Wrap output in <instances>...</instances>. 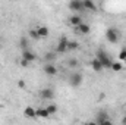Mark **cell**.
<instances>
[{
	"label": "cell",
	"instance_id": "cell-1",
	"mask_svg": "<svg viewBox=\"0 0 126 125\" xmlns=\"http://www.w3.org/2000/svg\"><path fill=\"white\" fill-rule=\"evenodd\" d=\"M95 58L101 62V65H103V68H111V63H113V61H111V58L109 56V53L106 52V50H103V49H98L97 50V53H95Z\"/></svg>",
	"mask_w": 126,
	"mask_h": 125
},
{
	"label": "cell",
	"instance_id": "cell-28",
	"mask_svg": "<svg viewBox=\"0 0 126 125\" xmlns=\"http://www.w3.org/2000/svg\"><path fill=\"white\" fill-rule=\"evenodd\" d=\"M84 125H98V124H97L95 121H88V122H85Z\"/></svg>",
	"mask_w": 126,
	"mask_h": 125
},
{
	"label": "cell",
	"instance_id": "cell-30",
	"mask_svg": "<svg viewBox=\"0 0 126 125\" xmlns=\"http://www.w3.org/2000/svg\"><path fill=\"white\" fill-rule=\"evenodd\" d=\"M1 107H3V104H1V103H0V109H1Z\"/></svg>",
	"mask_w": 126,
	"mask_h": 125
},
{
	"label": "cell",
	"instance_id": "cell-26",
	"mask_svg": "<svg viewBox=\"0 0 126 125\" xmlns=\"http://www.w3.org/2000/svg\"><path fill=\"white\" fill-rule=\"evenodd\" d=\"M18 87H19V88H25V81H24V80H19V81H18Z\"/></svg>",
	"mask_w": 126,
	"mask_h": 125
},
{
	"label": "cell",
	"instance_id": "cell-19",
	"mask_svg": "<svg viewBox=\"0 0 126 125\" xmlns=\"http://www.w3.org/2000/svg\"><path fill=\"white\" fill-rule=\"evenodd\" d=\"M19 47H21L22 50H27V49H28V37H21V40H19Z\"/></svg>",
	"mask_w": 126,
	"mask_h": 125
},
{
	"label": "cell",
	"instance_id": "cell-8",
	"mask_svg": "<svg viewBox=\"0 0 126 125\" xmlns=\"http://www.w3.org/2000/svg\"><path fill=\"white\" fill-rule=\"evenodd\" d=\"M22 59L24 61H27V62H34V61H37V55L34 53V52H31V50H22Z\"/></svg>",
	"mask_w": 126,
	"mask_h": 125
},
{
	"label": "cell",
	"instance_id": "cell-21",
	"mask_svg": "<svg viewBox=\"0 0 126 125\" xmlns=\"http://www.w3.org/2000/svg\"><path fill=\"white\" fill-rule=\"evenodd\" d=\"M110 69H111V71H114V72H119V71H122V69H123V65H122V62H113Z\"/></svg>",
	"mask_w": 126,
	"mask_h": 125
},
{
	"label": "cell",
	"instance_id": "cell-12",
	"mask_svg": "<svg viewBox=\"0 0 126 125\" xmlns=\"http://www.w3.org/2000/svg\"><path fill=\"white\" fill-rule=\"evenodd\" d=\"M97 119H95V122L97 124H100V122H103V121H106V119H110V115L106 112V110H100L98 113H97V116H95Z\"/></svg>",
	"mask_w": 126,
	"mask_h": 125
},
{
	"label": "cell",
	"instance_id": "cell-2",
	"mask_svg": "<svg viewBox=\"0 0 126 125\" xmlns=\"http://www.w3.org/2000/svg\"><path fill=\"white\" fill-rule=\"evenodd\" d=\"M106 38H107L109 43L116 44V43L119 41V31L114 30V28H109V30L106 31Z\"/></svg>",
	"mask_w": 126,
	"mask_h": 125
},
{
	"label": "cell",
	"instance_id": "cell-4",
	"mask_svg": "<svg viewBox=\"0 0 126 125\" xmlns=\"http://www.w3.org/2000/svg\"><path fill=\"white\" fill-rule=\"evenodd\" d=\"M67 37H60L59 38V43H57V46H56V53H66L67 52Z\"/></svg>",
	"mask_w": 126,
	"mask_h": 125
},
{
	"label": "cell",
	"instance_id": "cell-5",
	"mask_svg": "<svg viewBox=\"0 0 126 125\" xmlns=\"http://www.w3.org/2000/svg\"><path fill=\"white\" fill-rule=\"evenodd\" d=\"M67 7L72 12H82L84 10V3H82V0H70L67 3Z\"/></svg>",
	"mask_w": 126,
	"mask_h": 125
},
{
	"label": "cell",
	"instance_id": "cell-20",
	"mask_svg": "<svg viewBox=\"0 0 126 125\" xmlns=\"http://www.w3.org/2000/svg\"><path fill=\"white\" fill-rule=\"evenodd\" d=\"M46 109H47V112L50 113V116H53L56 112H57V104H54V103H51V104H48V106H46Z\"/></svg>",
	"mask_w": 126,
	"mask_h": 125
},
{
	"label": "cell",
	"instance_id": "cell-17",
	"mask_svg": "<svg viewBox=\"0 0 126 125\" xmlns=\"http://www.w3.org/2000/svg\"><path fill=\"white\" fill-rule=\"evenodd\" d=\"M43 61H46V63H53L56 61V53H51V52H47L43 58Z\"/></svg>",
	"mask_w": 126,
	"mask_h": 125
},
{
	"label": "cell",
	"instance_id": "cell-18",
	"mask_svg": "<svg viewBox=\"0 0 126 125\" xmlns=\"http://www.w3.org/2000/svg\"><path fill=\"white\" fill-rule=\"evenodd\" d=\"M79 49V43L78 41H67V52H73Z\"/></svg>",
	"mask_w": 126,
	"mask_h": 125
},
{
	"label": "cell",
	"instance_id": "cell-10",
	"mask_svg": "<svg viewBox=\"0 0 126 125\" xmlns=\"http://www.w3.org/2000/svg\"><path fill=\"white\" fill-rule=\"evenodd\" d=\"M82 22H84V21H82V18H81L79 15H72V16L69 18V24H70L72 27H75V28H78Z\"/></svg>",
	"mask_w": 126,
	"mask_h": 125
},
{
	"label": "cell",
	"instance_id": "cell-22",
	"mask_svg": "<svg viewBox=\"0 0 126 125\" xmlns=\"http://www.w3.org/2000/svg\"><path fill=\"white\" fill-rule=\"evenodd\" d=\"M28 35H30V38H32V40H38V38H40L38 34H37V30H30Z\"/></svg>",
	"mask_w": 126,
	"mask_h": 125
},
{
	"label": "cell",
	"instance_id": "cell-16",
	"mask_svg": "<svg viewBox=\"0 0 126 125\" xmlns=\"http://www.w3.org/2000/svg\"><path fill=\"white\" fill-rule=\"evenodd\" d=\"M82 3H84V10H93L94 12L97 9V6L93 0H82Z\"/></svg>",
	"mask_w": 126,
	"mask_h": 125
},
{
	"label": "cell",
	"instance_id": "cell-27",
	"mask_svg": "<svg viewBox=\"0 0 126 125\" xmlns=\"http://www.w3.org/2000/svg\"><path fill=\"white\" fill-rule=\"evenodd\" d=\"M21 65H22V66H28V65H30V62H27V61L21 59Z\"/></svg>",
	"mask_w": 126,
	"mask_h": 125
},
{
	"label": "cell",
	"instance_id": "cell-13",
	"mask_svg": "<svg viewBox=\"0 0 126 125\" xmlns=\"http://www.w3.org/2000/svg\"><path fill=\"white\" fill-rule=\"evenodd\" d=\"M35 30H37V34H38L40 38H47L48 34H50V30H48L47 27H38V28H35Z\"/></svg>",
	"mask_w": 126,
	"mask_h": 125
},
{
	"label": "cell",
	"instance_id": "cell-11",
	"mask_svg": "<svg viewBox=\"0 0 126 125\" xmlns=\"http://www.w3.org/2000/svg\"><path fill=\"white\" fill-rule=\"evenodd\" d=\"M35 112H37V118H41V119H48L50 118V113L47 112L46 107H38V109H35Z\"/></svg>",
	"mask_w": 126,
	"mask_h": 125
},
{
	"label": "cell",
	"instance_id": "cell-3",
	"mask_svg": "<svg viewBox=\"0 0 126 125\" xmlns=\"http://www.w3.org/2000/svg\"><path fill=\"white\" fill-rule=\"evenodd\" d=\"M69 84L72 87H79L82 84V74L81 72H72L69 77Z\"/></svg>",
	"mask_w": 126,
	"mask_h": 125
},
{
	"label": "cell",
	"instance_id": "cell-29",
	"mask_svg": "<svg viewBox=\"0 0 126 125\" xmlns=\"http://www.w3.org/2000/svg\"><path fill=\"white\" fill-rule=\"evenodd\" d=\"M122 124H123V125H126V116L123 118V121H122Z\"/></svg>",
	"mask_w": 126,
	"mask_h": 125
},
{
	"label": "cell",
	"instance_id": "cell-9",
	"mask_svg": "<svg viewBox=\"0 0 126 125\" xmlns=\"http://www.w3.org/2000/svg\"><path fill=\"white\" fill-rule=\"evenodd\" d=\"M24 116L28 118V119H37V112L32 106H27L24 109Z\"/></svg>",
	"mask_w": 126,
	"mask_h": 125
},
{
	"label": "cell",
	"instance_id": "cell-14",
	"mask_svg": "<svg viewBox=\"0 0 126 125\" xmlns=\"http://www.w3.org/2000/svg\"><path fill=\"white\" fill-rule=\"evenodd\" d=\"M76 31L81 32V34H85V35H87V34H90V31H91V27H90L87 22H82V24H81V25L76 28Z\"/></svg>",
	"mask_w": 126,
	"mask_h": 125
},
{
	"label": "cell",
	"instance_id": "cell-7",
	"mask_svg": "<svg viewBox=\"0 0 126 125\" xmlns=\"http://www.w3.org/2000/svg\"><path fill=\"white\" fill-rule=\"evenodd\" d=\"M43 71H44V74H46V75L53 77V75H56V74H57V66H56L54 63H46V65H44V68H43Z\"/></svg>",
	"mask_w": 126,
	"mask_h": 125
},
{
	"label": "cell",
	"instance_id": "cell-24",
	"mask_svg": "<svg viewBox=\"0 0 126 125\" xmlns=\"http://www.w3.org/2000/svg\"><path fill=\"white\" fill-rule=\"evenodd\" d=\"M67 65H69V68H76L78 66V61L76 59H69L67 61Z\"/></svg>",
	"mask_w": 126,
	"mask_h": 125
},
{
	"label": "cell",
	"instance_id": "cell-23",
	"mask_svg": "<svg viewBox=\"0 0 126 125\" xmlns=\"http://www.w3.org/2000/svg\"><path fill=\"white\" fill-rule=\"evenodd\" d=\"M119 59H120V62H126V49H122V50H120Z\"/></svg>",
	"mask_w": 126,
	"mask_h": 125
},
{
	"label": "cell",
	"instance_id": "cell-6",
	"mask_svg": "<svg viewBox=\"0 0 126 125\" xmlns=\"http://www.w3.org/2000/svg\"><path fill=\"white\" fill-rule=\"evenodd\" d=\"M40 97H41L43 100H53V97H54V90L50 88V87H46V88L40 90Z\"/></svg>",
	"mask_w": 126,
	"mask_h": 125
},
{
	"label": "cell",
	"instance_id": "cell-25",
	"mask_svg": "<svg viewBox=\"0 0 126 125\" xmlns=\"http://www.w3.org/2000/svg\"><path fill=\"white\" fill-rule=\"evenodd\" d=\"M98 125H113V122H111V119H106V121H103V122H100Z\"/></svg>",
	"mask_w": 126,
	"mask_h": 125
},
{
	"label": "cell",
	"instance_id": "cell-15",
	"mask_svg": "<svg viewBox=\"0 0 126 125\" xmlns=\"http://www.w3.org/2000/svg\"><path fill=\"white\" fill-rule=\"evenodd\" d=\"M91 68H93V71H95V72H101L104 68H103V65H101V62L95 58V59H93L91 61Z\"/></svg>",
	"mask_w": 126,
	"mask_h": 125
}]
</instances>
